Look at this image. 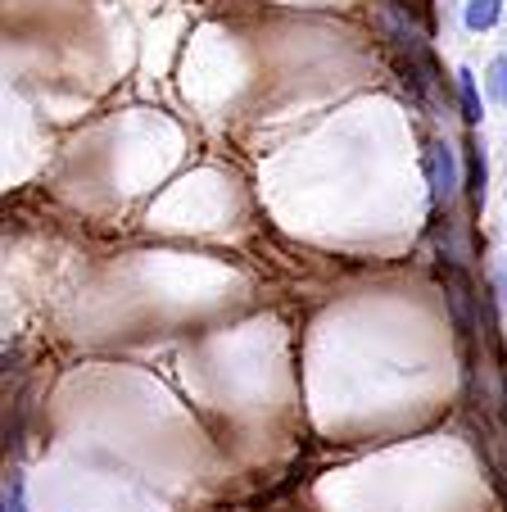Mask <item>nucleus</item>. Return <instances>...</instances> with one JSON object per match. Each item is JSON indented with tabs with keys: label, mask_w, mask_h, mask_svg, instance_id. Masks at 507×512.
Listing matches in <instances>:
<instances>
[{
	"label": "nucleus",
	"mask_w": 507,
	"mask_h": 512,
	"mask_svg": "<svg viewBox=\"0 0 507 512\" xmlns=\"http://www.w3.org/2000/svg\"><path fill=\"white\" fill-rule=\"evenodd\" d=\"M435 164H440V186H444V195L458 186V164H453V150L449 145H435Z\"/></svg>",
	"instance_id": "obj_4"
},
{
	"label": "nucleus",
	"mask_w": 507,
	"mask_h": 512,
	"mask_svg": "<svg viewBox=\"0 0 507 512\" xmlns=\"http://www.w3.org/2000/svg\"><path fill=\"white\" fill-rule=\"evenodd\" d=\"M498 19H503V0H467V5H462L467 32H489Z\"/></svg>",
	"instance_id": "obj_1"
},
{
	"label": "nucleus",
	"mask_w": 507,
	"mask_h": 512,
	"mask_svg": "<svg viewBox=\"0 0 507 512\" xmlns=\"http://www.w3.org/2000/svg\"><path fill=\"white\" fill-rule=\"evenodd\" d=\"M458 100H462V118L471 127L485 118V100H480V87H476V73L471 68H458Z\"/></svg>",
	"instance_id": "obj_2"
},
{
	"label": "nucleus",
	"mask_w": 507,
	"mask_h": 512,
	"mask_svg": "<svg viewBox=\"0 0 507 512\" xmlns=\"http://www.w3.org/2000/svg\"><path fill=\"white\" fill-rule=\"evenodd\" d=\"M485 96L498 100V105L507 100V55H498L494 64H489V73H485Z\"/></svg>",
	"instance_id": "obj_3"
}]
</instances>
